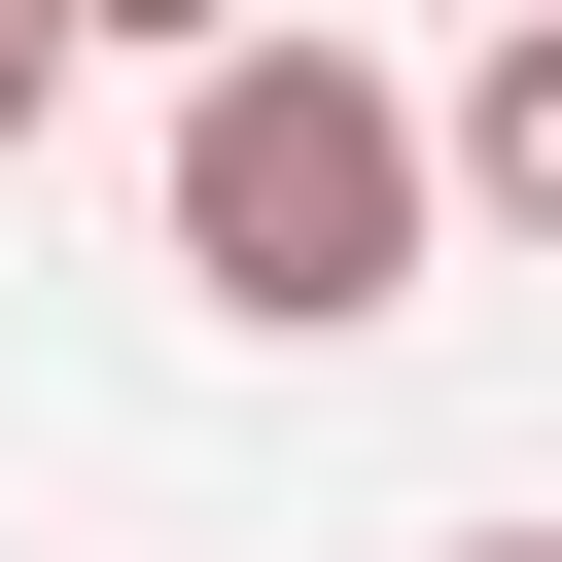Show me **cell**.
Listing matches in <instances>:
<instances>
[{
	"label": "cell",
	"instance_id": "cell-4",
	"mask_svg": "<svg viewBox=\"0 0 562 562\" xmlns=\"http://www.w3.org/2000/svg\"><path fill=\"white\" fill-rule=\"evenodd\" d=\"M35 105H70V0H0V140H35Z\"/></svg>",
	"mask_w": 562,
	"mask_h": 562
},
{
	"label": "cell",
	"instance_id": "cell-3",
	"mask_svg": "<svg viewBox=\"0 0 562 562\" xmlns=\"http://www.w3.org/2000/svg\"><path fill=\"white\" fill-rule=\"evenodd\" d=\"M70 35H176V70H211V35H281V0H70Z\"/></svg>",
	"mask_w": 562,
	"mask_h": 562
},
{
	"label": "cell",
	"instance_id": "cell-1",
	"mask_svg": "<svg viewBox=\"0 0 562 562\" xmlns=\"http://www.w3.org/2000/svg\"><path fill=\"white\" fill-rule=\"evenodd\" d=\"M422 211H457V176H422V105H386L351 35H211V70H176V281H211V316L351 351V316L422 281Z\"/></svg>",
	"mask_w": 562,
	"mask_h": 562
},
{
	"label": "cell",
	"instance_id": "cell-2",
	"mask_svg": "<svg viewBox=\"0 0 562 562\" xmlns=\"http://www.w3.org/2000/svg\"><path fill=\"white\" fill-rule=\"evenodd\" d=\"M422 176H457V211H492V246H562V0H527V35H492V70H457V105H422Z\"/></svg>",
	"mask_w": 562,
	"mask_h": 562
},
{
	"label": "cell",
	"instance_id": "cell-5",
	"mask_svg": "<svg viewBox=\"0 0 562 562\" xmlns=\"http://www.w3.org/2000/svg\"><path fill=\"white\" fill-rule=\"evenodd\" d=\"M457 562H562V527H457Z\"/></svg>",
	"mask_w": 562,
	"mask_h": 562
}]
</instances>
